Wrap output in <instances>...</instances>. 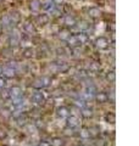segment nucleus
Here are the masks:
<instances>
[{"mask_svg":"<svg viewBox=\"0 0 139 146\" xmlns=\"http://www.w3.org/2000/svg\"><path fill=\"white\" fill-rule=\"evenodd\" d=\"M61 144H62V141L60 140V139H55V140L53 141V145H54V146H61Z\"/></svg>","mask_w":139,"mask_h":146,"instance_id":"obj_1","label":"nucleus"}]
</instances>
